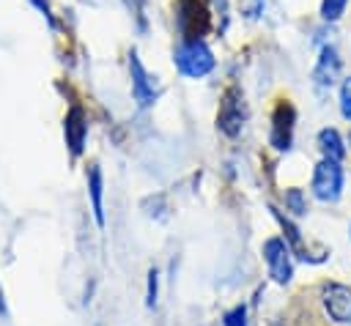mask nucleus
Returning a JSON list of instances; mask_svg holds the SVG:
<instances>
[{
	"mask_svg": "<svg viewBox=\"0 0 351 326\" xmlns=\"http://www.w3.org/2000/svg\"><path fill=\"white\" fill-rule=\"evenodd\" d=\"M173 63L184 77L200 79L214 68V52L203 38H184L173 52Z\"/></svg>",
	"mask_w": 351,
	"mask_h": 326,
	"instance_id": "nucleus-1",
	"label": "nucleus"
},
{
	"mask_svg": "<svg viewBox=\"0 0 351 326\" xmlns=\"http://www.w3.org/2000/svg\"><path fill=\"white\" fill-rule=\"evenodd\" d=\"M343 195V167L335 159H321L313 170V197L321 203H337Z\"/></svg>",
	"mask_w": 351,
	"mask_h": 326,
	"instance_id": "nucleus-2",
	"label": "nucleus"
},
{
	"mask_svg": "<svg viewBox=\"0 0 351 326\" xmlns=\"http://www.w3.org/2000/svg\"><path fill=\"white\" fill-rule=\"evenodd\" d=\"M263 260H266V268H269V277L280 285H288L291 277H293V255H291V244L280 236L274 238H266L263 247Z\"/></svg>",
	"mask_w": 351,
	"mask_h": 326,
	"instance_id": "nucleus-3",
	"label": "nucleus"
},
{
	"mask_svg": "<svg viewBox=\"0 0 351 326\" xmlns=\"http://www.w3.org/2000/svg\"><path fill=\"white\" fill-rule=\"evenodd\" d=\"M129 71H132V96L137 99L140 107H151L159 99V85L156 79L145 71V66L140 63L137 52L129 55Z\"/></svg>",
	"mask_w": 351,
	"mask_h": 326,
	"instance_id": "nucleus-4",
	"label": "nucleus"
},
{
	"mask_svg": "<svg viewBox=\"0 0 351 326\" xmlns=\"http://www.w3.org/2000/svg\"><path fill=\"white\" fill-rule=\"evenodd\" d=\"M324 310L335 323H351V288L329 282L324 288Z\"/></svg>",
	"mask_w": 351,
	"mask_h": 326,
	"instance_id": "nucleus-5",
	"label": "nucleus"
},
{
	"mask_svg": "<svg viewBox=\"0 0 351 326\" xmlns=\"http://www.w3.org/2000/svg\"><path fill=\"white\" fill-rule=\"evenodd\" d=\"M219 129L228 134V137H236L244 126V104L239 101V93L236 90H228L225 99H222V110H219Z\"/></svg>",
	"mask_w": 351,
	"mask_h": 326,
	"instance_id": "nucleus-6",
	"label": "nucleus"
},
{
	"mask_svg": "<svg viewBox=\"0 0 351 326\" xmlns=\"http://www.w3.org/2000/svg\"><path fill=\"white\" fill-rule=\"evenodd\" d=\"M291 134H293V107L288 101H280L274 110V126H271V145L277 151L291 148Z\"/></svg>",
	"mask_w": 351,
	"mask_h": 326,
	"instance_id": "nucleus-7",
	"label": "nucleus"
},
{
	"mask_svg": "<svg viewBox=\"0 0 351 326\" xmlns=\"http://www.w3.org/2000/svg\"><path fill=\"white\" fill-rule=\"evenodd\" d=\"M63 131H66V142L71 148V153H82L85 148V137H88V121H85V112L82 107H71L69 115H66V123H63Z\"/></svg>",
	"mask_w": 351,
	"mask_h": 326,
	"instance_id": "nucleus-8",
	"label": "nucleus"
},
{
	"mask_svg": "<svg viewBox=\"0 0 351 326\" xmlns=\"http://www.w3.org/2000/svg\"><path fill=\"white\" fill-rule=\"evenodd\" d=\"M88 195H90V211H93V219L99 227H104V178H101V170L99 164H90L88 170Z\"/></svg>",
	"mask_w": 351,
	"mask_h": 326,
	"instance_id": "nucleus-9",
	"label": "nucleus"
},
{
	"mask_svg": "<svg viewBox=\"0 0 351 326\" xmlns=\"http://www.w3.org/2000/svg\"><path fill=\"white\" fill-rule=\"evenodd\" d=\"M340 74V58H337V49L335 47H324L321 49V58H318V66L313 71V79L318 85H332Z\"/></svg>",
	"mask_w": 351,
	"mask_h": 326,
	"instance_id": "nucleus-10",
	"label": "nucleus"
},
{
	"mask_svg": "<svg viewBox=\"0 0 351 326\" xmlns=\"http://www.w3.org/2000/svg\"><path fill=\"white\" fill-rule=\"evenodd\" d=\"M318 148H321L324 159L343 162V156H346V145H343V137L337 129H321L318 131Z\"/></svg>",
	"mask_w": 351,
	"mask_h": 326,
	"instance_id": "nucleus-11",
	"label": "nucleus"
},
{
	"mask_svg": "<svg viewBox=\"0 0 351 326\" xmlns=\"http://www.w3.org/2000/svg\"><path fill=\"white\" fill-rule=\"evenodd\" d=\"M159 301V271L148 268V282H145V307L154 310Z\"/></svg>",
	"mask_w": 351,
	"mask_h": 326,
	"instance_id": "nucleus-12",
	"label": "nucleus"
},
{
	"mask_svg": "<svg viewBox=\"0 0 351 326\" xmlns=\"http://www.w3.org/2000/svg\"><path fill=\"white\" fill-rule=\"evenodd\" d=\"M346 5H348V0H324V3H321V16H324L326 22H337V19L343 16Z\"/></svg>",
	"mask_w": 351,
	"mask_h": 326,
	"instance_id": "nucleus-13",
	"label": "nucleus"
},
{
	"mask_svg": "<svg viewBox=\"0 0 351 326\" xmlns=\"http://www.w3.org/2000/svg\"><path fill=\"white\" fill-rule=\"evenodd\" d=\"M285 205H288V208H291L296 216L307 214V200H304L302 189H288V192H285Z\"/></svg>",
	"mask_w": 351,
	"mask_h": 326,
	"instance_id": "nucleus-14",
	"label": "nucleus"
},
{
	"mask_svg": "<svg viewBox=\"0 0 351 326\" xmlns=\"http://www.w3.org/2000/svg\"><path fill=\"white\" fill-rule=\"evenodd\" d=\"M222 326H247V307L239 304L222 315Z\"/></svg>",
	"mask_w": 351,
	"mask_h": 326,
	"instance_id": "nucleus-15",
	"label": "nucleus"
},
{
	"mask_svg": "<svg viewBox=\"0 0 351 326\" xmlns=\"http://www.w3.org/2000/svg\"><path fill=\"white\" fill-rule=\"evenodd\" d=\"M340 112L346 121H351V77L343 79V85H340Z\"/></svg>",
	"mask_w": 351,
	"mask_h": 326,
	"instance_id": "nucleus-16",
	"label": "nucleus"
},
{
	"mask_svg": "<svg viewBox=\"0 0 351 326\" xmlns=\"http://www.w3.org/2000/svg\"><path fill=\"white\" fill-rule=\"evenodd\" d=\"M33 3H36V8H38V11H41V14H44V16L52 22V14H49V5H47V0H33Z\"/></svg>",
	"mask_w": 351,
	"mask_h": 326,
	"instance_id": "nucleus-17",
	"label": "nucleus"
},
{
	"mask_svg": "<svg viewBox=\"0 0 351 326\" xmlns=\"http://www.w3.org/2000/svg\"><path fill=\"white\" fill-rule=\"evenodd\" d=\"M8 315V307H5V293H3V285H0V318Z\"/></svg>",
	"mask_w": 351,
	"mask_h": 326,
	"instance_id": "nucleus-18",
	"label": "nucleus"
},
{
	"mask_svg": "<svg viewBox=\"0 0 351 326\" xmlns=\"http://www.w3.org/2000/svg\"><path fill=\"white\" fill-rule=\"evenodd\" d=\"M261 3H263V0H252V14H258V11H261Z\"/></svg>",
	"mask_w": 351,
	"mask_h": 326,
	"instance_id": "nucleus-19",
	"label": "nucleus"
},
{
	"mask_svg": "<svg viewBox=\"0 0 351 326\" xmlns=\"http://www.w3.org/2000/svg\"><path fill=\"white\" fill-rule=\"evenodd\" d=\"M214 3H217V5H219V8L225 11V0H214Z\"/></svg>",
	"mask_w": 351,
	"mask_h": 326,
	"instance_id": "nucleus-20",
	"label": "nucleus"
}]
</instances>
